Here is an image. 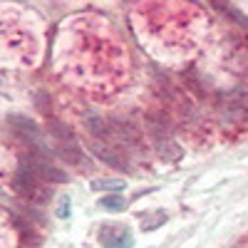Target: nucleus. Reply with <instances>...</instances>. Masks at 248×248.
I'll return each mask as SVG.
<instances>
[{
	"label": "nucleus",
	"instance_id": "1",
	"mask_svg": "<svg viewBox=\"0 0 248 248\" xmlns=\"http://www.w3.org/2000/svg\"><path fill=\"white\" fill-rule=\"evenodd\" d=\"M50 129H52V137L57 139V154L67 164H79L82 161V152H79L77 137L65 127V124H52Z\"/></svg>",
	"mask_w": 248,
	"mask_h": 248
},
{
	"label": "nucleus",
	"instance_id": "2",
	"mask_svg": "<svg viewBox=\"0 0 248 248\" xmlns=\"http://www.w3.org/2000/svg\"><path fill=\"white\" fill-rule=\"evenodd\" d=\"M13 122V132L23 139L25 144H30V147L40 154H45V147H43V137H40V129L37 124H32L28 117H10Z\"/></svg>",
	"mask_w": 248,
	"mask_h": 248
},
{
	"label": "nucleus",
	"instance_id": "3",
	"mask_svg": "<svg viewBox=\"0 0 248 248\" xmlns=\"http://www.w3.org/2000/svg\"><path fill=\"white\" fill-rule=\"evenodd\" d=\"M99 243L105 248H132L134 238L129 233V229H119V226H105L99 229Z\"/></svg>",
	"mask_w": 248,
	"mask_h": 248
},
{
	"label": "nucleus",
	"instance_id": "4",
	"mask_svg": "<svg viewBox=\"0 0 248 248\" xmlns=\"http://www.w3.org/2000/svg\"><path fill=\"white\" fill-rule=\"evenodd\" d=\"M92 152L102 159V161H107L109 167H127V161H124V156H122V152H119V147L117 144H109V141H105V139H92Z\"/></svg>",
	"mask_w": 248,
	"mask_h": 248
},
{
	"label": "nucleus",
	"instance_id": "5",
	"mask_svg": "<svg viewBox=\"0 0 248 248\" xmlns=\"http://www.w3.org/2000/svg\"><path fill=\"white\" fill-rule=\"evenodd\" d=\"M99 203H102V209H107V211H124V209H127V201H124L119 194H114V196H105Z\"/></svg>",
	"mask_w": 248,
	"mask_h": 248
},
{
	"label": "nucleus",
	"instance_id": "6",
	"mask_svg": "<svg viewBox=\"0 0 248 248\" xmlns=\"http://www.w3.org/2000/svg\"><path fill=\"white\" fill-rule=\"evenodd\" d=\"M144 221H149V223H144V229L152 231V229H156V226H161L164 221H167V214H152V216H144Z\"/></svg>",
	"mask_w": 248,
	"mask_h": 248
},
{
	"label": "nucleus",
	"instance_id": "7",
	"mask_svg": "<svg viewBox=\"0 0 248 248\" xmlns=\"http://www.w3.org/2000/svg\"><path fill=\"white\" fill-rule=\"evenodd\" d=\"M94 189H112V191H122L124 184L122 181H94Z\"/></svg>",
	"mask_w": 248,
	"mask_h": 248
},
{
	"label": "nucleus",
	"instance_id": "8",
	"mask_svg": "<svg viewBox=\"0 0 248 248\" xmlns=\"http://www.w3.org/2000/svg\"><path fill=\"white\" fill-rule=\"evenodd\" d=\"M57 216H60V218H67V216H70V199H67V196H62V199H60Z\"/></svg>",
	"mask_w": 248,
	"mask_h": 248
}]
</instances>
